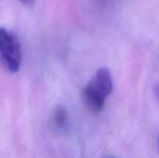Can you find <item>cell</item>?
<instances>
[{
	"instance_id": "obj_1",
	"label": "cell",
	"mask_w": 159,
	"mask_h": 158,
	"mask_svg": "<svg viewBox=\"0 0 159 158\" xmlns=\"http://www.w3.org/2000/svg\"><path fill=\"white\" fill-rule=\"evenodd\" d=\"M0 59L9 72L19 71L21 64L20 44L18 37L5 28H0Z\"/></svg>"
},
{
	"instance_id": "obj_2",
	"label": "cell",
	"mask_w": 159,
	"mask_h": 158,
	"mask_svg": "<svg viewBox=\"0 0 159 158\" xmlns=\"http://www.w3.org/2000/svg\"><path fill=\"white\" fill-rule=\"evenodd\" d=\"M87 89L95 92L96 95L106 100L113 92V78L107 68H101L97 71L93 79L87 85Z\"/></svg>"
},
{
	"instance_id": "obj_3",
	"label": "cell",
	"mask_w": 159,
	"mask_h": 158,
	"mask_svg": "<svg viewBox=\"0 0 159 158\" xmlns=\"http://www.w3.org/2000/svg\"><path fill=\"white\" fill-rule=\"evenodd\" d=\"M49 127L57 136H63L69 131V115L63 106L59 105L54 108L49 118Z\"/></svg>"
},
{
	"instance_id": "obj_4",
	"label": "cell",
	"mask_w": 159,
	"mask_h": 158,
	"mask_svg": "<svg viewBox=\"0 0 159 158\" xmlns=\"http://www.w3.org/2000/svg\"><path fill=\"white\" fill-rule=\"evenodd\" d=\"M22 4L26 5V6H32L34 4L35 0H20Z\"/></svg>"
},
{
	"instance_id": "obj_5",
	"label": "cell",
	"mask_w": 159,
	"mask_h": 158,
	"mask_svg": "<svg viewBox=\"0 0 159 158\" xmlns=\"http://www.w3.org/2000/svg\"><path fill=\"white\" fill-rule=\"evenodd\" d=\"M106 158H112V157H106Z\"/></svg>"
}]
</instances>
